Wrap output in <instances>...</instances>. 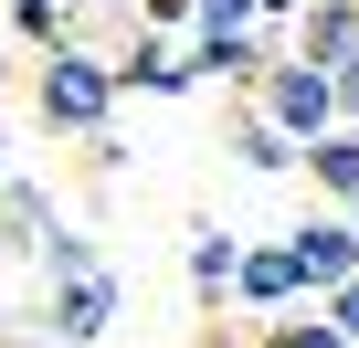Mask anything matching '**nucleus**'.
Returning a JSON list of instances; mask_svg holds the SVG:
<instances>
[{"label": "nucleus", "instance_id": "7ed1b4c3", "mask_svg": "<svg viewBox=\"0 0 359 348\" xmlns=\"http://www.w3.org/2000/svg\"><path fill=\"white\" fill-rule=\"evenodd\" d=\"M254 106L306 148V137H327V127H348V106H338V74L327 64H306V53H285V64H264V85H254Z\"/></svg>", "mask_w": 359, "mask_h": 348}, {"label": "nucleus", "instance_id": "39448f33", "mask_svg": "<svg viewBox=\"0 0 359 348\" xmlns=\"http://www.w3.org/2000/svg\"><path fill=\"white\" fill-rule=\"evenodd\" d=\"M116 74H127V95H158V106H169V95L201 85V53L180 43V32H137V43L116 53Z\"/></svg>", "mask_w": 359, "mask_h": 348}, {"label": "nucleus", "instance_id": "4468645a", "mask_svg": "<svg viewBox=\"0 0 359 348\" xmlns=\"http://www.w3.org/2000/svg\"><path fill=\"white\" fill-rule=\"evenodd\" d=\"M338 106H348V127H359V53L338 64Z\"/></svg>", "mask_w": 359, "mask_h": 348}, {"label": "nucleus", "instance_id": "20e7f679", "mask_svg": "<svg viewBox=\"0 0 359 348\" xmlns=\"http://www.w3.org/2000/svg\"><path fill=\"white\" fill-rule=\"evenodd\" d=\"M285 243H296V285H306V306H327L338 285H359V211L327 201V211H306Z\"/></svg>", "mask_w": 359, "mask_h": 348}, {"label": "nucleus", "instance_id": "1a4fd4ad", "mask_svg": "<svg viewBox=\"0 0 359 348\" xmlns=\"http://www.w3.org/2000/svg\"><path fill=\"white\" fill-rule=\"evenodd\" d=\"M296 53L338 74V64L359 53V0H306V11H296Z\"/></svg>", "mask_w": 359, "mask_h": 348}, {"label": "nucleus", "instance_id": "ddd939ff", "mask_svg": "<svg viewBox=\"0 0 359 348\" xmlns=\"http://www.w3.org/2000/svg\"><path fill=\"white\" fill-rule=\"evenodd\" d=\"M327 316H338V327H348V348H359V285H338V295H327Z\"/></svg>", "mask_w": 359, "mask_h": 348}, {"label": "nucleus", "instance_id": "423d86ee", "mask_svg": "<svg viewBox=\"0 0 359 348\" xmlns=\"http://www.w3.org/2000/svg\"><path fill=\"white\" fill-rule=\"evenodd\" d=\"M180 274H191V295H201V306H222V295L243 285V232H233V222H191V253H180Z\"/></svg>", "mask_w": 359, "mask_h": 348}, {"label": "nucleus", "instance_id": "f03ea898", "mask_svg": "<svg viewBox=\"0 0 359 348\" xmlns=\"http://www.w3.org/2000/svg\"><path fill=\"white\" fill-rule=\"evenodd\" d=\"M116 106H127V74H116V53H95V43H53L43 53V74H32V116L53 127V137H106L116 127Z\"/></svg>", "mask_w": 359, "mask_h": 348}, {"label": "nucleus", "instance_id": "f3484780", "mask_svg": "<svg viewBox=\"0 0 359 348\" xmlns=\"http://www.w3.org/2000/svg\"><path fill=\"white\" fill-rule=\"evenodd\" d=\"M0 43H11V32H0Z\"/></svg>", "mask_w": 359, "mask_h": 348}, {"label": "nucleus", "instance_id": "0eeeda50", "mask_svg": "<svg viewBox=\"0 0 359 348\" xmlns=\"http://www.w3.org/2000/svg\"><path fill=\"white\" fill-rule=\"evenodd\" d=\"M306 285H296V243H243V285H233V306L243 316H285Z\"/></svg>", "mask_w": 359, "mask_h": 348}, {"label": "nucleus", "instance_id": "6e6552de", "mask_svg": "<svg viewBox=\"0 0 359 348\" xmlns=\"http://www.w3.org/2000/svg\"><path fill=\"white\" fill-rule=\"evenodd\" d=\"M306 190H317V201H338V211H359V127L306 137Z\"/></svg>", "mask_w": 359, "mask_h": 348}, {"label": "nucleus", "instance_id": "9d476101", "mask_svg": "<svg viewBox=\"0 0 359 348\" xmlns=\"http://www.w3.org/2000/svg\"><path fill=\"white\" fill-rule=\"evenodd\" d=\"M233 158H243V169H264V180H275V169H306V148H296L264 106H243V116H233Z\"/></svg>", "mask_w": 359, "mask_h": 348}, {"label": "nucleus", "instance_id": "9b49d317", "mask_svg": "<svg viewBox=\"0 0 359 348\" xmlns=\"http://www.w3.org/2000/svg\"><path fill=\"white\" fill-rule=\"evenodd\" d=\"M0 32H11V43H43V53H53V43H85V32H74V0H11Z\"/></svg>", "mask_w": 359, "mask_h": 348}, {"label": "nucleus", "instance_id": "f257e3e1", "mask_svg": "<svg viewBox=\"0 0 359 348\" xmlns=\"http://www.w3.org/2000/svg\"><path fill=\"white\" fill-rule=\"evenodd\" d=\"M22 264H32L22 348H106V337H116V316H127V274L106 264V243H95V232L43 222Z\"/></svg>", "mask_w": 359, "mask_h": 348}, {"label": "nucleus", "instance_id": "f8f14e48", "mask_svg": "<svg viewBox=\"0 0 359 348\" xmlns=\"http://www.w3.org/2000/svg\"><path fill=\"white\" fill-rule=\"evenodd\" d=\"M191 22H201L191 0H137V32H180V43H191Z\"/></svg>", "mask_w": 359, "mask_h": 348}, {"label": "nucleus", "instance_id": "dca6fc26", "mask_svg": "<svg viewBox=\"0 0 359 348\" xmlns=\"http://www.w3.org/2000/svg\"><path fill=\"white\" fill-rule=\"evenodd\" d=\"M74 11H85V0H74Z\"/></svg>", "mask_w": 359, "mask_h": 348}, {"label": "nucleus", "instance_id": "2eb2a0df", "mask_svg": "<svg viewBox=\"0 0 359 348\" xmlns=\"http://www.w3.org/2000/svg\"><path fill=\"white\" fill-rule=\"evenodd\" d=\"M0 190H11V127H0Z\"/></svg>", "mask_w": 359, "mask_h": 348}]
</instances>
